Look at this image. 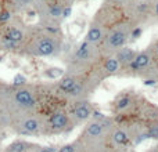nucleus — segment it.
I'll return each mask as SVG.
<instances>
[{
	"label": "nucleus",
	"instance_id": "6ab92c4d",
	"mask_svg": "<svg viewBox=\"0 0 158 152\" xmlns=\"http://www.w3.org/2000/svg\"><path fill=\"white\" fill-rule=\"evenodd\" d=\"M31 152H57L54 147H47V145H39V144H35L33 142V147Z\"/></svg>",
	"mask_w": 158,
	"mask_h": 152
},
{
	"label": "nucleus",
	"instance_id": "dca6fc26",
	"mask_svg": "<svg viewBox=\"0 0 158 152\" xmlns=\"http://www.w3.org/2000/svg\"><path fill=\"white\" fill-rule=\"evenodd\" d=\"M111 138L115 145H126L129 142V136L123 130H119V129L112 131Z\"/></svg>",
	"mask_w": 158,
	"mask_h": 152
},
{
	"label": "nucleus",
	"instance_id": "f03ea898",
	"mask_svg": "<svg viewBox=\"0 0 158 152\" xmlns=\"http://www.w3.org/2000/svg\"><path fill=\"white\" fill-rule=\"evenodd\" d=\"M60 47L61 42L54 28H52L50 25L44 29H32L31 28L29 36H28L25 44L22 46L21 54L36 58L53 57L58 53Z\"/></svg>",
	"mask_w": 158,
	"mask_h": 152
},
{
	"label": "nucleus",
	"instance_id": "393cba45",
	"mask_svg": "<svg viewBox=\"0 0 158 152\" xmlns=\"http://www.w3.org/2000/svg\"><path fill=\"white\" fill-rule=\"evenodd\" d=\"M2 8H3V3H2V0H0V11H2Z\"/></svg>",
	"mask_w": 158,
	"mask_h": 152
},
{
	"label": "nucleus",
	"instance_id": "0eeeda50",
	"mask_svg": "<svg viewBox=\"0 0 158 152\" xmlns=\"http://www.w3.org/2000/svg\"><path fill=\"white\" fill-rule=\"evenodd\" d=\"M69 116H71V119L77 120V122H85V120H87L92 116V108H90L89 102H86V101L78 102L72 108Z\"/></svg>",
	"mask_w": 158,
	"mask_h": 152
},
{
	"label": "nucleus",
	"instance_id": "20e7f679",
	"mask_svg": "<svg viewBox=\"0 0 158 152\" xmlns=\"http://www.w3.org/2000/svg\"><path fill=\"white\" fill-rule=\"evenodd\" d=\"M10 129L19 137H38L46 133V120L36 112H27L8 118Z\"/></svg>",
	"mask_w": 158,
	"mask_h": 152
},
{
	"label": "nucleus",
	"instance_id": "9d476101",
	"mask_svg": "<svg viewBox=\"0 0 158 152\" xmlns=\"http://www.w3.org/2000/svg\"><path fill=\"white\" fill-rule=\"evenodd\" d=\"M77 80H78V78L77 76H74V75H64L63 78L58 80L57 87H58V90H60L61 93H64V94L67 95L72 90V87L75 86Z\"/></svg>",
	"mask_w": 158,
	"mask_h": 152
},
{
	"label": "nucleus",
	"instance_id": "f8f14e48",
	"mask_svg": "<svg viewBox=\"0 0 158 152\" xmlns=\"http://www.w3.org/2000/svg\"><path fill=\"white\" fill-rule=\"evenodd\" d=\"M90 55H92V44L87 43V42H83L77 49L74 58L77 61H85V60H89Z\"/></svg>",
	"mask_w": 158,
	"mask_h": 152
},
{
	"label": "nucleus",
	"instance_id": "6e6552de",
	"mask_svg": "<svg viewBox=\"0 0 158 152\" xmlns=\"http://www.w3.org/2000/svg\"><path fill=\"white\" fill-rule=\"evenodd\" d=\"M32 147H33V142L27 141L24 138H17L14 141H11L3 150V152H31Z\"/></svg>",
	"mask_w": 158,
	"mask_h": 152
},
{
	"label": "nucleus",
	"instance_id": "a211bd4d",
	"mask_svg": "<svg viewBox=\"0 0 158 152\" xmlns=\"http://www.w3.org/2000/svg\"><path fill=\"white\" fill-rule=\"evenodd\" d=\"M83 91H85V82H82L81 79H78L75 86L72 87V90L67 95H68V97H72V98H79L82 94H83Z\"/></svg>",
	"mask_w": 158,
	"mask_h": 152
},
{
	"label": "nucleus",
	"instance_id": "7ed1b4c3",
	"mask_svg": "<svg viewBox=\"0 0 158 152\" xmlns=\"http://www.w3.org/2000/svg\"><path fill=\"white\" fill-rule=\"evenodd\" d=\"M31 28L17 17L0 25V51L21 53L22 46L29 36Z\"/></svg>",
	"mask_w": 158,
	"mask_h": 152
},
{
	"label": "nucleus",
	"instance_id": "a878e982",
	"mask_svg": "<svg viewBox=\"0 0 158 152\" xmlns=\"http://www.w3.org/2000/svg\"><path fill=\"white\" fill-rule=\"evenodd\" d=\"M156 53H157V55H158V44L156 46Z\"/></svg>",
	"mask_w": 158,
	"mask_h": 152
},
{
	"label": "nucleus",
	"instance_id": "39448f33",
	"mask_svg": "<svg viewBox=\"0 0 158 152\" xmlns=\"http://www.w3.org/2000/svg\"><path fill=\"white\" fill-rule=\"evenodd\" d=\"M44 120H46V133L47 131H50V133H63V131L69 130L72 125V119L69 116V114H67L65 111H61V109L52 112L47 116V119Z\"/></svg>",
	"mask_w": 158,
	"mask_h": 152
},
{
	"label": "nucleus",
	"instance_id": "2eb2a0df",
	"mask_svg": "<svg viewBox=\"0 0 158 152\" xmlns=\"http://www.w3.org/2000/svg\"><path fill=\"white\" fill-rule=\"evenodd\" d=\"M103 39V30L97 25H92L86 33V42L90 44H96Z\"/></svg>",
	"mask_w": 158,
	"mask_h": 152
},
{
	"label": "nucleus",
	"instance_id": "ddd939ff",
	"mask_svg": "<svg viewBox=\"0 0 158 152\" xmlns=\"http://www.w3.org/2000/svg\"><path fill=\"white\" fill-rule=\"evenodd\" d=\"M85 134H86L89 138H97L103 134V125H101L98 120H93L89 125L86 126V130H85Z\"/></svg>",
	"mask_w": 158,
	"mask_h": 152
},
{
	"label": "nucleus",
	"instance_id": "1a4fd4ad",
	"mask_svg": "<svg viewBox=\"0 0 158 152\" xmlns=\"http://www.w3.org/2000/svg\"><path fill=\"white\" fill-rule=\"evenodd\" d=\"M126 39H128V33H125L123 30H114L108 36V46L111 49L123 47V44L126 43Z\"/></svg>",
	"mask_w": 158,
	"mask_h": 152
},
{
	"label": "nucleus",
	"instance_id": "5701e85b",
	"mask_svg": "<svg viewBox=\"0 0 158 152\" xmlns=\"http://www.w3.org/2000/svg\"><path fill=\"white\" fill-rule=\"evenodd\" d=\"M146 86H153V84H156V80H153V79H147V80L144 82Z\"/></svg>",
	"mask_w": 158,
	"mask_h": 152
},
{
	"label": "nucleus",
	"instance_id": "bb28decb",
	"mask_svg": "<svg viewBox=\"0 0 158 152\" xmlns=\"http://www.w3.org/2000/svg\"><path fill=\"white\" fill-rule=\"evenodd\" d=\"M156 152H158V145H157V147H156Z\"/></svg>",
	"mask_w": 158,
	"mask_h": 152
},
{
	"label": "nucleus",
	"instance_id": "4468645a",
	"mask_svg": "<svg viewBox=\"0 0 158 152\" xmlns=\"http://www.w3.org/2000/svg\"><path fill=\"white\" fill-rule=\"evenodd\" d=\"M136 57V53L131 49V47H122L117 54V60L119 64H131Z\"/></svg>",
	"mask_w": 158,
	"mask_h": 152
},
{
	"label": "nucleus",
	"instance_id": "f3484780",
	"mask_svg": "<svg viewBox=\"0 0 158 152\" xmlns=\"http://www.w3.org/2000/svg\"><path fill=\"white\" fill-rule=\"evenodd\" d=\"M119 66H121V64H119V61L117 60V57L108 58V60L106 61V64H104V69H106V72L110 74V75L117 74L118 69H119Z\"/></svg>",
	"mask_w": 158,
	"mask_h": 152
},
{
	"label": "nucleus",
	"instance_id": "4be33fe9",
	"mask_svg": "<svg viewBox=\"0 0 158 152\" xmlns=\"http://www.w3.org/2000/svg\"><path fill=\"white\" fill-rule=\"evenodd\" d=\"M142 28H136V29L133 30V32H132V38L133 39H137V38H140V35H142Z\"/></svg>",
	"mask_w": 158,
	"mask_h": 152
},
{
	"label": "nucleus",
	"instance_id": "f257e3e1",
	"mask_svg": "<svg viewBox=\"0 0 158 152\" xmlns=\"http://www.w3.org/2000/svg\"><path fill=\"white\" fill-rule=\"evenodd\" d=\"M38 105V91L29 84H13L0 90V106L8 118L27 112H35Z\"/></svg>",
	"mask_w": 158,
	"mask_h": 152
},
{
	"label": "nucleus",
	"instance_id": "9b49d317",
	"mask_svg": "<svg viewBox=\"0 0 158 152\" xmlns=\"http://www.w3.org/2000/svg\"><path fill=\"white\" fill-rule=\"evenodd\" d=\"M151 58H150V54L146 51L143 53H139V54H136V57H135V60L131 62L132 68L135 69V71H137V69H142V68H146V66L150 64Z\"/></svg>",
	"mask_w": 158,
	"mask_h": 152
},
{
	"label": "nucleus",
	"instance_id": "423d86ee",
	"mask_svg": "<svg viewBox=\"0 0 158 152\" xmlns=\"http://www.w3.org/2000/svg\"><path fill=\"white\" fill-rule=\"evenodd\" d=\"M3 7L7 11H10L14 17H17L18 14L25 13L29 8L33 7L35 0H2Z\"/></svg>",
	"mask_w": 158,
	"mask_h": 152
},
{
	"label": "nucleus",
	"instance_id": "412c9836",
	"mask_svg": "<svg viewBox=\"0 0 158 152\" xmlns=\"http://www.w3.org/2000/svg\"><path fill=\"white\" fill-rule=\"evenodd\" d=\"M146 137H147V138L158 140V125L157 126H153V127L148 129V131L146 133Z\"/></svg>",
	"mask_w": 158,
	"mask_h": 152
},
{
	"label": "nucleus",
	"instance_id": "b1692460",
	"mask_svg": "<svg viewBox=\"0 0 158 152\" xmlns=\"http://www.w3.org/2000/svg\"><path fill=\"white\" fill-rule=\"evenodd\" d=\"M156 13L158 14V2H157V6H156Z\"/></svg>",
	"mask_w": 158,
	"mask_h": 152
},
{
	"label": "nucleus",
	"instance_id": "aec40b11",
	"mask_svg": "<svg viewBox=\"0 0 158 152\" xmlns=\"http://www.w3.org/2000/svg\"><path fill=\"white\" fill-rule=\"evenodd\" d=\"M129 104H131V98H129V97H122L117 102V109H125V108H128Z\"/></svg>",
	"mask_w": 158,
	"mask_h": 152
},
{
	"label": "nucleus",
	"instance_id": "cd10ccee",
	"mask_svg": "<svg viewBox=\"0 0 158 152\" xmlns=\"http://www.w3.org/2000/svg\"><path fill=\"white\" fill-rule=\"evenodd\" d=\"M115 2H119V0H115Z\"/></svg>",
	"mask_w": 158,
	"mask_h": 152
}]
</instances>
